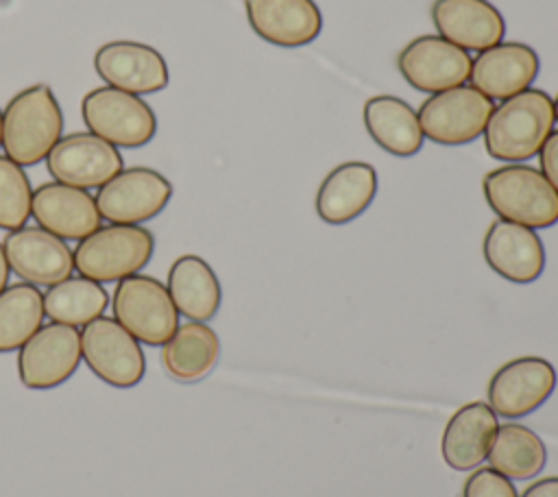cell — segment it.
<instances>
[{"instance_id": "obj_2", "label": "cell", "mask_w": 558, "mask_h": 497, "mask_svg": "<svg viewBox=\"0 0 558 497\" xmlns=\"http://www.w3.org/2000/svg\"><path fill=\"white\" fill-rule=\"evenodd\" d=\"M63 137V111L46 83L17 92L2 111V148L9 159L26 166L44 161Z\"/></svg>"}, {"instance_id": "obj_26", "label": "cell", "mask_w": 558, "mask_h": 497, "mask_svg": "<svg viewBox=\"0 0 558 497\" xmlns=\"http://www.w3.org/2000/svg\"><path fill=\"white\" fill-rule=\"evenodd\" d=\"M486 460L490 469L508 480H532L545 469L547 449L541 436L530 427L521 423H504L497 427Z\"/></svg>"}, {"instance_id": "obj_12", "label": "cell", "mask_w": 558, "mask_h": 497, "mask_svg": "<svg viewBox=\"0 0 558 497\" xmlns=\"http://www.w3.org/2000/svg\"><path fill=\"white\" fill-rule=\"evenodd\" d=\"M46 166L54 181L94 190L113 179L124 168V159L113 144L83 131L63 135L46 157Z\"/></svg>"}, {"instance_id": "obj_15", "label": "cell", "mask_w": 558, "mask_h": 497, "mask_svg": "<svg viewBox=\"0 0 558 497\" xmlns=\"http://www.w3.org/2000/svg\"><path fill=\"white\" fill-rule=\"evenodd\" d=\"M2 248L11 272L33 286H54L74 272V251L41 227L9 231Z\"/></svg>"}, {"instance_id": "obj_11", "label": "cell", "mask_w": 558, "mask_h": 497, "mask_svg": "<svg viewBox=\"0 0 558 497\" xmlns=\"http://www.w3.org/2000/svg\"><path fill=\"white\" fill-rule=\"evenodd\" d=\"M556 379V368L545 357H514L493 373L488 381V405L497 416L521 419L551 397Z\"/></svg>"}, {"instance_id": "obj_7", "label": "cell", "mask_w": 558, "mask_h": 497, "mask_svg": "<svg viewBox=\"0 0 558 497\" xmlns=\"http://www.w3.org/2000/svg\"><path fill=\"white\" fill-rule=\"evenodd\" d=\"M81 351L87 368L113 388H133L146 375L142 342L111 316H98L81 329Z\"/></svg>"}, {"instance_id": "obj_14", "label": "cell", "mask_w": 558, "mask_h": 497, "mask_svg": "<svg viewBox=\"0 0 558 497\" xmlns=\"http://www.w3.org/2000/svg\"><path fill=\"white\" fill-rule=\"evenodd\" d=\"M94 70L105 85L135 96L161 92L170 81L168 63L161 52L131 39L102 44L94 54Z\"/></svg>"}, {"instance_id": "obj_30", "label": "cell", "mask_w": 558, "mask_h": 497, "mask_svg": "<svg viewBox=\"0 0 558 497\" xmlns=\"http://www.w3.org/2000/svg\"><path fill=\"white\" fill-rule=\"evenodd\" d=\"M462 497H519L512 480L490 466H477L466 477Z\"/></svg>"}, {"instance_id": "obj_34", "label": "cell", "mask_w": 558, "mask_h": 497, "mask_svg": "<svg viewBox=\"0 0 558 497\" xmlns=\"http://www.w3.org/2000/svg\"><path fill=\"white\" fill-rule=\"evenodd\" d=\"M554 113H556V120H558V96L554 98Z\"/></svg>"}, {"instance_id": "obj_29", "label": "cell", "mask_w": 558, "mask_h": 497, "mask_svg": "<svg viewBox=\"0 0 558 497\" xmlns=\"http://www.w3.org/2000/svg\"><path fill=\"white\" fill-rule=\"evenodd\" d=\"M33 187L20 163L0 155V229L15 231L31 218Z\"/></svg>"}, {"instance_id": "obj_9", "label": "cell", "mask_w": 558, "mask_h": 497, "mask_svg": "<svg viewBox=\"0 0 558 497\" xmlns=\"http://www.w3.org/2000/svg\"><path fill=\"white\" fill-rule=\"evenodd\" d=\"M81 362V329L50 320L17 351V377L31 390H50L65 384Z\"/></svg>"}, {"instance_id": "obj_31", "label": "cell", "mask_w": 558, "mask_h": 497, "mask_svg": "<svg viewBox=\"0 0 558 497\" xmlns=\"http://www.w3.org/2000/svg\"><path fill=\"white\" fill-rule=\"evenodd\" d=\"M538 159H541V172L558 192V131H551V135L547 137V142L538 153Z\"/></svg>"}, {"instance_id": "obj_21", "label": "cell", "mask_w": 558, "mask_h": 497, "mask_svg": "<svg viewBox=\"0 0 558 497\" xmlns=\"http://www.w3.org/2000/svg\"><path fill=\"white\" fill-rule=\"evenodd\" d=\"M377 194V170L366 161L336 166L316 192V214L327 225H347L362 216Z\"/></svg>"}, {"instance_id": "obj_17", "label": "cell", "mask_w": 558, "mask_h": 497, "mask_svg": "<svg viewBox=\"0 0 558 497\" xmlns=\"http://www.w3.org/2000/svg\"><path fill=\"white\" fill-rule=\"evenodd\" d=\"M538 54L521 41H499L482 50L471 65V85L490 100H506L527 89L538 76Z\"/></svg>"}, {"instance_id": "obj_35", "label": "cell", "mask_w": 558, "mask_h": 497, "mask_svg": "<svg viewBox=\"0 0 558 497\" xmlns=\"http://www.w3.org/2000/svg\"><path fill=\"white\" fill-rule=\"evenodd\" d=\"M0 146H2V111H0Z\"/></svg>"}, {"instance_id": "obj_20", "label": "cell", "mask_w": 558, "mask_h": 497, "mask_svg": "<svg viewBox=\"0 0 558 497\" xmlns=\"http://www.w3.org/2000/svg\"><path fill=\"white\" fill-rule=\"evenodd\" d=\"M432 22L442 39L466 52H482L506 35L504 15L488 0H434Z\"/></svg>"}, {"instance_id": "obj_10", "label": "cell", "mask_w": 558, "mask_h": 497, "mask_svg": "<svg viewBox=\"0 0 558 497\" xmlns=\"http://www.w3.org/2000/svg\"><path fill=\"white\" fill-rule=\"evenodd\" d=\"M172 196V183L146 166L122 168L98 187L96 205L111 225H144L159 216Z\"/></svg>"}, {"instance_id": "obj_28", "label": "cell", "mask_w": 558, "mask_h": 497, "mask_svg": "<svg viewBox=\"0 0 558 497\" xmlns=\"http://www.w3.org/2000/svg\"><path fill=\"white\" fill-rule=\"evenodd\" d=\"M44 292L20 281L0 292V353L20 351L24 342L44 325Z\"/></svg>"}, {"instance_id": "obj_25", "label": "cell", "mask_w": 558, "mask_h": 497, "mask_svg": "<svg viewBox=\"0 0 558 497\" xmlns=\"http://www.w3.org/2000/svg\"><path fill=\"white\" fill-rule=\"evenodd\" d=\"M220 357L218 334L207 323L187 320L177 327L170 340L161 347V364L166 373L183 384H194L207 377Z\"/></svg>"}, {"instance_id": "obj_23", "label": "cell", "mask_w": 558, "mask_h": 497, "mask_svg": "<svg viewBox=\"0 0 558 497\" xmlns=\"http://www.w3.org/2000/svg\"><path fill=\"white\" fill-rule=\"evenodd\" d=\"M166 288L181 316L196 323L211 320L222 301V288L214 268L198 255H181L168 268Z\"/></svg>"}, {"instance_id": "obj_18", "label": "cell", "mask_w": 558, "mask_h": 497, "mask_svg": "<svg viewBox=\"0 0 558 497\" xmlns=\"http://www.w3.org/2000/svg\"><path fill=\"white\" fill-rule=\"evenodd\" d=\"M484 259L499 277L532 283L545 270V246L536 229L499 218L484 235Z\"/></svg>"}, {"instance_id": "obj_16", "label": "cell", "mask_w": 558, "mask_h": 497, "mask_svg": "<svg viewBox=\"0 0 558 497\" xmlns=\"http://www.w3.org/2000/svg\"><path fill=\"white\" fill-rule=\"evenodd\" d=\"M31 216L37 227L61 240H83L102 225L96 198L89 190L72 187L59 181L41 183L33 190Z\"/></svg>"}, {"instance_id": "obj_13", "label": "cell", "mask_w": 558, "mask_h": 497, "mask_svg": "<svg viewBox=\"0 0 558 497\" xmlns=\"http://www.w3.org/2000/svg\"><path fill=\"white\" fill-rule=\"evenodd\" d=\"M471 65V54L440 35H421L397 57L401 76L414 89L425 94H438L464 85L469 81Z\"/></svg>"}, {"instance_id": "obj_6", "label": "cell", "mask_w": 558, "mask_h": 497, "mask_svg": "<svg viewBox=\"0 0 558 497\" xmlns=\"http://www.w3.org/2000/svg\"><path fill=\"white\" fill-rule=\"evenodd\" d=\"M81 116L89 133L116 148H140L157 133V116L142 96L102 85L81 100Z\"/></svg>"}, {"instance_id": "obj_1", "label": "cell", "mask_w": 558, "mask_h": 497, "mask_svg": "<svg viewBox=\"0 0 558 497\" xmlns=\"http://www.w3.org/2000/svg\"><path fill=\"white\" fill-rule=\"evenodd\" d=\"M554 98L536 87H527L501 100L484 129V146L493 159L521 163L541 153L554 131Z\"/></svg>"}, {"instance_id": "obj_19", "label": "cell", "mask_w": 558, "mask_h": 497, "mask_svg": "<svg viewBox=\"0 0 558 497\" xmlns=\"http://www.w3.org/2000/svg\"><path fill=\"white\" fill-rule=\"evenodd\" d=\"M251 28L268 44L301 48L323 31V13L314 0H244Z\"/></svg>"}, {"instance_id": "obj_8", "label": "cell", "mask_w": 558, "mask_h": 497, "mask_svg": "<svg viewBox=\"0 0 558 497\" xmlns=\"http://www.w3.org/2000/svg\"><path fill=\"white\" fill-rule=\"evenodd\" d=\"M495 102L473 85L432 94L418 109L423 135L442 146H460L484 135Z\"/></svg>"}, {"instance_id": "obj_4", "label": "cell", "mask_w": 558, "mask_h": 497, "mask_svg": "<svg viewBox=\"0 0 558 497\" xmlns=\"http://www.w3.org/2000/svg\"><path fill=\"white\" fill-rule=\"evenodd\" d=\"M155 238L142 225H100L78 240L74 248V270L98 283H118L137 275L153 257Z\"/></svg>"}, {"instance_id": "obj_5", "label": "cell", "mask_w": 558, "mask_h": 497, "mask_svg": "<svg viewBox=\"0 0 558 497\" xmlns=\"http://www.w3.org/2000/svg\"><path fill=\"white\" fill-rule=\"evenodd\" d=\"M111 310L113 318L148 347H163L181 325L166 283L142 272L116 283Z\"/></svg>"}, {"instance_id": "obj_3", "label": "cell", "mask_w": 558, "mask_h": 497, "mask_svg": "<svg viewBox=\"0 0 558 497\" xmlns=\"http://www.w3.org/2000/svg\"><path fill=\"white\" fill-rule=\"evenodd\" d=\"M482 190L488 207L501 218L530 229L558 222V192L545 174L525 163H508L484 174Z\"/></svg>"}, {"instance_id": "obj_22", "label": "cell", "mask_w": 558, "mask_h": 497, "mask_svg": "<svg viewBox=\"0 0 558 497\" xmlns=\"http://www.w3.org/2000/svg\"><path fill=\"white\" fill-rule=\"evenodd\" d=\"M497 414L484 401H471L458 408L447 421L440 438V453L453 471L477 469L495 440Z\"/></svg>"}, {"instance_id": "obj_24", "label": "cell", "mask_w": 558, "mask_h": 497, "mask_svg": "<svg viewBox=\"0 0 558 497\" xmlns=\"http://www.w3.org/2000/svg\"><path fill=\"white\" fill-rule=\"evenodd\" d=\"M364 124L368 135L395 157H412L423 148L418 113L399 96L381 94L364 102Z\"/></svg>"}, {"instance_id": "obj_33", "label": "cell", "mask_w": 558, "mask_h": 497, "mask_svg": "<svg viewBox=\"0 0 558 497\" xmlns=\"http://www.w3.org/2000/svg\"><path fill=\"white\" fill-rule=\"evenodd\" d=\"M9 275H11V268H9L4 248H2V244H0V292L9 286Z\"/></svg>"}, {"instance_id": "obj_32", "label": "cell", "mask_w": 558, "mask_h": 497, "mask_svg": "<svg viewBox=\"0 0 558 497\" xmlns=\"http://www.w3.org/2000/svg\"><path fill=\"white\" fill-rule=\"evenodd\" d=\"M519 497H558V475L532 482Z\"/></svg>"}, {"instance_id": "obj_27", "label": "cell", "mask_w": 558, "mask_h": 497, "mask_svg": "<svg viewBox=\"0 0 558 497\" xmlns=\"http://www.w3.org/2000/svg\"><path fill=\"white\" fill-rule=\"evenodd\" d=\"M109 305V292L102 283L87 277H68L44 292V312L52 323L85 327L102 316Z\"/></svg>"}]
</instances>
